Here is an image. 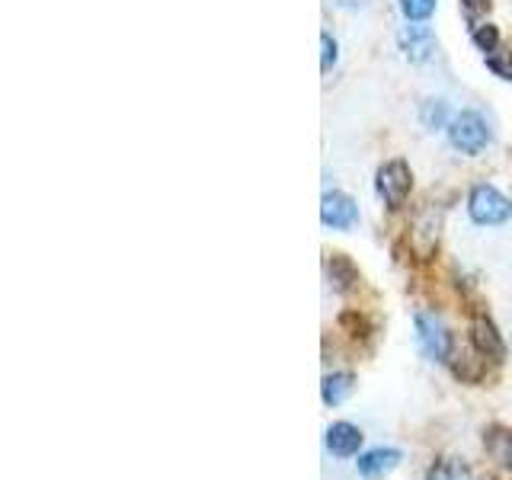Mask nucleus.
Masks as SVG:
<instances>
[{
	"label": "nucleus",
	"mask_w": 512,
	"mask_h": 480,
	"mask_svg": "<svg viewBox=\"0 0 512 480\" xmlns=\"http://www.w3.org/2000/svg\"><path fill=\"white\" fill-rule=\"evenodd\" d=\"M439 0H397L400 13H404L407 23H426L432 13H436Z\"/></svg>",
	"instance_id": "15"
},
{
	"label": "nucleus",
	"mask_w": 512,
	"mask_h": 480,
	"mask_svg": "<svg viewBox=\"0 0 512 480\" xmlns=\"http://www.w3.org/2000/svg\"><path fill=\"white\" fill-rule=\"evenodd\" d=\"M484 448L503 471H512V429L509 426H487L484 429Z\"/></svg>",
	"instance_id": "11"
},
{
	"label": "nucleus",
	"mask_w": 512,
	"mask_h": 480,
	"mask_svg": "<svg viewBox=\"0 0 512 480\" xmlns=\"http://www.w3.org/2000/svg\"><path fill=\"white\" fill-rule=\"evenodd\" d=\"M397 48L410 64H426L436 52V36L426 23H407L397 29Z\"/></svg>",
	"instance_id": "7"
},
{
	"label": "nucleus",
	"mask_w": 512,
	"mask_h": 480,
	"mask_svg": "<svg viewBox=\"0 0 512 480\" xmlns=\"http://www.w3.org/2000/svg\"><path fill=\"white\" fill-rule=\"evenodd\" d=\"M413 330H416V346H420V352H423L426 359H432V362H448V359L455 356L452 333H448V327L442 324L436 314L416 311L413 314Z\"/></svg>",
	"instance_id": "3"
},
{
	"label": "nucleus",
	"mask_w": 512,
	"mask_h": 480,
	"mask_svg": "<svg viewBox=\"0 0 512 480\" xmlns=\"http://www.w3.org/2000/svg\"><path fill=\"white\" fill-rule=\"evenodd\" d=\"M468 215L480 228H500L512 218V199L490 183H477L468 196Z\"/></svg>",
	"instance_id": "2"
},
{
	"label": "nucleus",
	"mask_w": 512,
	"mask_h": 480,
	"mask_svg": "<svg viewBox=\"0 0 512 480\" xmlns=\"http://www.w3.org/2000/svg\"><path fill=\"white\" fill-rule=\"evenodd\" d=\"M375 189H378L381 202L388 208L404 205L407 196H410V189H413V170L407 167V160L394 157V160H388V164H381L378 176H375Z\"/></svg>",
	"instance_id": "4"
},
{
	"label": "nucleus",
	"mask_w": 512,
	"mask_h": 480,
	"mask_svg": "<svg viewBox=\"0 0 512 480\" xmlns=\"http://www.w3.org/2000/svg\"><path fill=\"white\" fill-rule=\"evenodd\" d=\"M471 343L477 356H484L490 362H506V340L487 314H477L471 320Z\"/></svg>",
	"instance_id": "9"
},
{
	"label": "nucleus",
	"mask_w": 512,
	"mask_h": 480,
	"mask_svg": "<svg viewBox=\"0 0 512 480\" xmlns=\"http://www.w3.org/2000/svg\"><path fill=\"white\" fill-rule=\"evenodd\" d=\"M426 480H471V468L458 458H439L429 464Z\"/></svg>",
	"instance_id": "13"
},
{
	"label": "nucleus",
	"mask_w": 512,
	"mask_h": 480,
	"mask_svg": "<svg viewBox=\"0 0 512 480\" xmlns=\"http://www.w3.org/2000/svg\"><path fill=\"white\" fill-rule=\"evenodd\" d=\"M400 461H404V452H400V448L378 445V448H368V452L356 455V474L362 480H384Z\"/></svg>",
	"instance_id": "8"
},
{
	"label": "nucleus",
	"mask_w": 512,
	"mask_h": 480,
	"mask_svg": "<svg viewBox=\"0 0 512 480\" xmlns=\"http://www.w3.org/2000/svg\"><path fill=\"white\" fill-rule=\"evenodd\" d=\"M477 480H500V477H493V474H487V477H477Z\"/></svg>",
	"instance_id": "20"
},
{
	"label": "nucleus",
	"mask_w": 512,
	"mask_h": 480,
	"mask_svg": "<svg viewBox=\"0 0 512 480\" xmlns=\"http://www.w3.org/2000/svg\"><path fill=\"white\" fill-rule=\"evenodd\" d=\"M320 221H324V228H333V231H352L359 224L356 199L346 196L340 189L324 192V199H320Z\"/></svg>",
	"instance_id": "5"
},
{
	"label": "nucleus",
	"mask_w": 512,
	"mask_h": 480,
	"mask_svg": "<svg viewBox=\"0 0 512 480\" xmlns=\"http://www.w3.org/2000/svg\"><path fill=\"white\" fill-rule=\"evenodd\" d=\"M461 4V13H464V20H468L471 26H477V20L490 10V0H458Z\"/></svg>",
	"instance_id": "19"
},
{
	"label": "nucleus",
	"mask_w": 512,
	"mask_h": 480,
	"mask_svg": "<svg viewBox=\"0 0 512 480\" xmlns=\"http://www.w3.org/2000/svg\"><path fill=\"white\" fill-rule=\"evenodd\" d=\"M487 61V68L496 74V77H503V80H512V48H496V52L484 55Z\"/></svg>",
	"instance_id": "17"
},
{
	"label": "nucleus",
	"mask_w": 512,
	"mask_h": 480,
	"mask_svg": "<svg viewBox=\"0 0 512 480\" xmlns=\"http://www.w3.org/2000/svg\"><path fill=\"white\" fill-rule=\"evenodd\" d=\"M420 122L426 132H439V128H448V103L445 100H423L420 103Z\"/></svg>",
	"instance_id": "14"
},
{
	"label": "nucleus",
	"mask_w": 512,
	"mask_h": 480,
	"mask_svg": "<svg viewBox=\"0 0 512 480\" xmlns=\"http://www.w3.org/2000/svg\"><path fill=\"white\" fill-rule=\"evenodd\" d=\"M352 391H356V375L352 372H330V375H324V381H320V397H324L327 407L346 404Z\"/></svg>",
	"instance_id": "12"
},
{
	"label": "nucleus",
	"mask_w": 512,
	"mask_h": 480,
	"mask_svg": "<svg viewBox=\"0 0 512 480\" xmlns=\"http://www.w3.org/2000/svg\"><path fill=\"white\" fill-rule=\"evenodd\" d=\"M471 42H474L484 55H490V52H496V48H500V29H496L493 23H477V26L471 29Z\"/></svg>",
	"instance_id": "16"
},
{
	"label": "nucleus",
	"mask_w": 512,
	"mask_h": 480,
	"mask_svg": "<svg viewBox=\"0 0 512 480\" xmlns=\"http://www.w3.org/2000/svg\"><path fill=\"white\" fill-rule=\"evenodd\" d=\"M320 48H324V58H320V71L330 74L336 58H340V45H336V39L330 36V32H320Z\"/></svg>",
	"instance_id": "18"
},
{
	"label": "nucleus",
	"mask_w": 512,
	"mask_h": 480,
	"mask_svg": "<svg viewBox=\"0 0 512 480\" xmlns=\"http://www.w3.org/2000/svg\"><path fill=\"white\" fill-rule=\"evenodd\" d=\"M362 429L356 423H349V420H333L327 429H324V452L330 458H356L362 452Z\"/></svg>",
	"instance_id": "6"
},
{
	"label": "nucleus",
	"mask_w": 512,
	"mask_h": 480,
	"mask_svg": "<svg viewBox=\"0 0 512 480\" xmlns=\"http://www.w3.org/2000/svg\"><path fill=\"white\" fill-rule=\"evenodd\" d=\"M327 279H330L333 292L346 295V292H352V288L359 285V269L346 253H330L327 256Z\"/></svg>",
	"instance_id": "10"
},
{
	"label": "nucleus",
	"mask_w": 512,
	"mask_h": 480,
	"mask_svg": "<svg viewBox=\"0 0 512 480\" xmlns=\"http://www.w3.org/2000/svg\"><path fill=\"white\" fill-rule=\"evenodd\" d=\"M445 135H448V144H452L455 151L468 154V157L484 154L493 144V128L477 109H461L458 116H452Z\"/></svg>",
	"instance_id": "1"
}]
</instances>
